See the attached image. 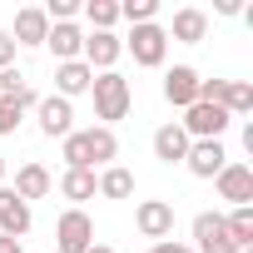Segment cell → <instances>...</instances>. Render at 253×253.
Wrapping results in <instances>:
<instances>
[{
    "label": "cell",
    "mask_w": 253,
    "mask_h": 253,
    "mask_svg": "<svg viewBox=\"0 0 253 253\" xmlns=\"http://www.w3.org/2000/svg\"><path fill=\"white\" fill-rule=\"evenodd\" d=\"M114 154H119V139H114V129H104V124H94V129H75V134L60 139L65 169H94V164L109 169Z\"/></svg>",
    "instance_id": "6da1fadb"
},
{
    "label": "cell",
    "mask_w": 253,
    "mask_h": 253,
    "mask_svg": "<svg viewBox=\"0 0 253 253\" xmlns=\"http://www.w3.org/2000/svg\"><path fill=\"white\" fill-rule=\"evenodd\" d=\"M89 94H94V119H104V129H114V124H119L124 114H129V104H134V94H129V80H124L119 70H104V75H94Z\"/></svg>",
    "instance_id": "7a4b0ae2"
},
{
    "label": "cell",
    "mask_w": 253,
    "mask_h": 253,
    "mask_svg": "<svg viewBox=\"0 0 253 253\" xmlns=\"http://www.w3.org/2000/svg\"><path fill=\"white\" fill-rule=\"evenodd\" d=\"M199 99L204 104H218L228 119L253 114V84L248 80H199Z\"/></svg>",
    "instance_id": "3957f363"
},
{
    "label": "cell",
    "mask_w": 253,
    "mask_h": 253,
    "mask_svg": "<svg viewBox=\"0 0 253 253\" xmlns=\"http://www.w3.org/2000/svg\"><path fill=\"white\" fill-rule=\"evenodd\" d=\"M124 50L134 55V65L159 70V65H164V55H169V35H164V25H159V20H154V25H134V30H129V40H124Z\"/></svg>",
    "instance_id": "277c9868"
},
{
    "label": "cell",
    "mask_w": 253,
    "mask_h": 253,
    "mask_svg": "<svg viewBox=\"0 0 253 253\" xmlns=\"http://www.w3.org/2000/svg\"><path fill=\"white\" fill-rule=\"evenodd\" d=\"M89 243H94V218L84 209H65L55 223V248L60 253H89Z\"/></svg>",
    "instance_id": "5b68a950"
},
{
    "label": "cell",
    "mask_w": 253,
    "mask_h": 253,
    "mask_svg": "<svg viewBox=\"0 0 253 253\" xmlns=\"http://www.w3.org/2000/svg\"><path fill=\"white\" fill-rule=\"evenodd\" d=\"M228 124H233V119H228L218 104H204V99H199V104H189V109H184L179 129H184L189 139H223V129H228Z\"/></svg>",
    "instance_id": "8992f818"
},
{
    "label": "cell",
    "mask_w": 253,
    "mask_h": 253,
    "mask_svg": "<svg viewBox=\"0 0 253 253\" xmlns=\"http://www.w3.org/2000/svg\"><path fill=\"white\" fill-rule=\"evenodd\" d=\"M119 55H124V40H119L114 30H89V35H84V50H80V60H84L94 75L114 70V65H119Z\"/></svg>",
    "instance_id": "52a82bcc"
},
{
    "label": "cell",
    "mask_w": 253,
    "mask_h": 253,
    "mask_svg": "<svg viewBox=\"0 0 253 253\" xmlns=\"http://www.w3.org/2000/svg\"><path fill=\"white\" fill-rule=\"evenodd\" d=\"M35 119H40V134H45V139H65V134H75V104L60 99V94H45V99L35 104Z\"/></svg>",
    "instance_id": "ba28073f"
},
{
    "label": "cell",
    "mask_w": 253,
    "mask_h": 253,
    "mask_svg": "<svg viewBox=\"0 0 253 253\" xmlns=\"http://www.w3.org/2000/svg\"><path fill=\"white\" fill-rule=\"evenodd\" d=\"M228 164V149H223V139H194L189 144V154H184V169L194 174V179H218V169Z\"/></svg>",
    "instance_id": "9c48e42d"
},
{
    "label": "cell",
    "mask_w": 253,
    "mask_h": 253,
    "mask_svg": "<svg viewBox=\"0 0 253 253\" xmlns=\"http://www.w3.org/2000/svg\"><path fill=\"white\" fill-rule=\"evenodd\" d=\"M213 184H218V199H228L233 209H248V204H253V169H248V164H233V159H228Z\"/></svg>",
    "instance_id": "30bf717a"
},
{
    "label": "cell",
    "mask_w": 253,
    "mask_h": 253,
    "mask_svg": "<svg viewBox=\"0 0 253 253\" xmlns=\"http://www.w3.org/2000/svg\"><path fill=\"white\" fill-rule=\"evenodd\" d=\"M134 228H139L144 238L164 243V238L174 233V204H164V199H144V204L134 209Z\"/></svg>",
    "instance_id": "8fae6325"
},
{
    "label": "cell",
    "mask_w": 253,
    "mask_h": 253,
    "mask_svg": "<svg viewBox=\"0 0 253 253\" xmlns=\"http://www.w3.org/2000/svg\"><path fill=\"white\" fill-rule=\"evenodd\" d=\"M164 99H169L174 109L199 104V70H194V65H174V70H164Z\"/></svg>",
    "instance_id": "7c38bea8"
},
{
    "label": "cell",
    "mask_w": 253,
    "mask_h": 253,
    "mask_svg": "<svg viewBox=\"0 0 253 253\" xmlns=\"http://www.w3.org/2000/svg\"><path fill=\"white\" fill-rule=\"evenodd\" d=\"M30 204L10 189V184H0V233H10V238H25L30 233Z\"/></svg>",
    "instance_id": "4fadbf2b"
},
{
    "label": "cell",
    "mask_w": 253,
    "mask_h": 253,
    "mask_svg": "<svg viewBox=\"0 0 253 253\" xmlns=\"http://www.w3.org/2000/svg\"><path fill=\"white\" fill-rule=\"evenodd\" d=\"M189 144H194V139H189V134L179 129L174 119H169V124H159V129H154V159H159V164H169V169H174V164H184Z\"/></svg>",
    "instance_id": "5bb4252c"
},
{
    "label": "cell",
    "mask_w": 253,
    "mask_h": 253,
    "mask_svg": "<svg viewBox=\"0 0 253 253\" xmlns=\"http://www.w3.org/2000/svg\"><path fill=\"white\" fill-rule=\"evenodd\" d=\"M89 84H94V70H89L84 60H65V65H55V94H60V99L89 94Z\"/></svg>",
    "instance_id": "9a60e30c"
},
{
    "label": "cell",
    "mask_w": 253,
    "mask_h": 253,
    "mask_svg": "<svg viewBox=\"0 0 253 253\" xmlns=\"http://www.w3.org/2000/svg\"><path fill=\"white\" fill-rule=\"evenodd\" d=\"M45 35H50V20H45V10L40 5H25L20 15H15V30H10V40H15V50L20 45H45Z\"/></svg>",
    "instance_id": "2e32d148"
},
{
    "label": "cell",
    "mask_w": 253,
    "mask_h": 253,
    "mask_svg": "<svg viewBox=\"0 0 253 253\" xmlns=\"http://www.w3.org/2000/svg\"><path fill=\"white\" fill-rule=\"evenodd\" d=\"M164 35H174L179 45H199V40L209 35V15H204L199 5H184V10H174V25H169Z\"/></svg>",
    "instance_id": "e0dca14e"
},
{
    "label": "cell",
    "mask_w": 253,
    "mask_h": 253,
    "mask_svg": "<svg viewBox=\"0 0 253 253\" xmlns=\"http://www.w3.org/2000/svg\"><path fill=\"white\" fill-rule=\"evenodd\" d=\"M45 45H50L55 65H65V60H80V50H84V30H80L75 20H70V25H50Z\"/></svg>",
    "instance_id": "ac0fdd59"
},
{
    "label": "cell",
    "mask_w": 253,
    "mask_h": 253,
    "mask_svg": "<svg viewBox=\"0 0 253 253\" xmlns=\"http://www.w3.org/2000/svg\"><path fill=\"white\" fill-rule=\"evenodd\" d=\"M50 189H55V179H50V169H45V164H35V159H30V164H20V169H15V194H20L25 204H30V199H45Z\"/></svg>",
    "instance_id": "d6986e66"
},
{
    "label": "cell",
    "mask_w": 253,
    "mask_h": 253,
    "mask_svg": "<svg viewBox=\"0 0 253 253\" xmlns=\"http://www.w3.org/2000/svg\"><path fill=\"white\" fill-rule=\"evenodd\" d=\"M94 194H99V199H129V194H134V174L119 169V164H109V169L94 179Z\"/></svg>",
    "instance_id": "ffe728a7"
},
{
    "label": "cell",
    "mask_w": 253,
    "mask_h": 253,
    "mask_svg": "<svg viewBox=\"0 0 253 253\" xmlns=\"http://www.w3.org/2000/svg\"><path fill=\"white\" fill-rule=\"evenodd\" d=\"M60 194L80 209L84 199H94V169H65L60 174Z\"/></svg>",
    "instance_id": "44dd1931"
},
{
    "label": "cell",
    "mask_w": 253,
    "mask_h": 253,
    "mask_svg": "<svg viewBox=\"0 0 253 253\" xmlns=\"http://www.w3.org/2000/svg\"><path fill=\"white\" fill-rule=\"evenodd\" d=\"M223 228H228V243H233V248H253V204L223 213Z\"/></svg>",
    "instance_id": "7402d4cb"
},
{
    "label": "cell",
    "mask_w": 253,
    "mask_h": 253,
    "mask_svg": "<svg viewBox=\"0 0 253 253\" xmlns=\"http://www.w3.org/2000/svg\"><path fill=\"white\" fill-rule=\"evenodd\" d=\"M80 15H84L94 30H114V25H119V0H84Z\"/></svg>",
    "instance_id": "603a6c76"
},
{
    "label": "cell",
    "mask_w": 253,
    "mask_h": 253,
    "mask_svg": "<svg viewBox=\"0 0 253 253\" xmlns=\"http://www.w3.org/2000/svg\"><path fill=\"white\" fill-rule=\"evenodd\" d=\"M159 15V0H124L119 5V20H129V25H154Z\"/></svg>",
    "instance_id": "cb8c5ba5"
},
{
    "label": "cell",
    "mask_w": 253,
    "mask_h": 253,
    "mask_svg": "<svg viewBox=\"0 0 253 253\" xmlns=\"http://www.w3.org/2000/svg\"><path fill=\"white\" fill-rule=\"evenodd\" d=\"M20 119H25V109L15 104V94H0V134H15Z\"/></svg>",
    "instance_id": "d4e9b609"
},
{
    "label": "cell",
    "mask_w": 253,
    "mask_h": 253,
    "mask_svg": "<svg viewBox=\"0 0 253 253\" xmlns=\"http://www.w3.org/2000/svg\"><path fill=\"white\" fill-rule=\"evenodd\" d=\"M15 65V40H10V30H0V70H10Z\"/></svg>",
    "instance_id": "484cf974"
},
{
    "label": "cell",
    "mask_w": 253,
    "mask_h": 253,
    "mask_svg": "<svg viewBox=\"0 0 253 253\" xmlns=\"http://www.w3.org/2000/svg\"><path fill=\"white\" fill-rule=\"evenodd\" d=\"M149 253H194L189 243H174V238H164V243H149Z\"/></svg>",
    "instance_id": "4316f807"
},
{
    "label": "cell",
    "mask_w": 253,
    "mask_h": 253,
    "mask_svg": "<svg viewBox=\"0 0 253 253\" xmlns=\"http://www.w3.org/2000/svg\"><path fill=\"white\" fill-rule=\"evenodd\" d=\"M0 253H25V248H20V238H10V233H0Z\"/></svg>",
    "instance_id": "83f0119b"
},
{
    "label": "cell",
    "mask_w": 253,
    "mask_h": 253,
    "mask_svg": "<svg viewBox=\"0 0 253 253\" xmlns=\"http://www.w3.org/2000/svg\"><path fill=\"white\" fill-rule=\"evenodd\" d=\"M89 253H114V248L109 243H89Z\"/></svg>",
    "instance_id": "f1b7e54d"
},
{
    "label": "cell",
    "mask_w": 253,
    "mask_h": 253,
    "mask_svg": "<svg viewBox=\"0 0 253 253\" xmlns=\"http://www.w3.org/2000/svg\"><path fill=\"white\" fill-rule=\"evenodd\" d=\"M0 184H5V159H0Z\"/></svg>",
    "instance_id": "f546056e"
},
{
    "label": "cell",
    "mask_w": 253,
    "mask_h": 253,
    "mask_svg": "<svg viewBox=\"0 0 253 253\" xmlns=\"http://www.w3.org/2000/svg\"><path fill=\"white\" fill-rule=\"evenodd\" d=\"M238 253H253V248H238Z\"/></svg>",
    "instance_id": "4dcf8cb0"
}]
</instances>
